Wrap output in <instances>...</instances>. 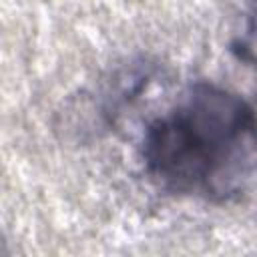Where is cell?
Masks as SVG:
<instances>
[{
  "mask_svg": "<svg viewBox=\"0 0 257 257\" xmlns=\"http://www.w3.org/2000/svg\"><path fill=\"white\" fill-rule=\"evenodd\" d=\"M231 52L237 60L257 66V0H249L243 16V28L231 40Z\"/></svg>",
  "mask_w": 257,
  "mask_h": 257,
  "instance_id": "obj_2",
  "label": "cell"
},
{
  "mask_svg": "<svg viewBox=\"0 0 257 257\" xmlns=\"http://www.w3.org/2000/svg\"><path fill=\"white\" fill-rule=\"evenodd\" d=\"M149 181L165 193L225 205L257 181V110L241 94L193 82L141 139Z\"/></svg>",
  "mask_w": 257,
  "mask_h": 257,
  "instance_id": "obj_1",
  "label": "cell"
}]
</instances>
